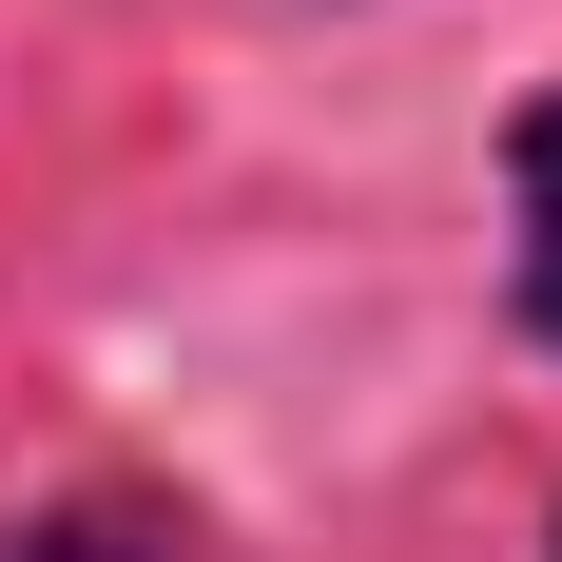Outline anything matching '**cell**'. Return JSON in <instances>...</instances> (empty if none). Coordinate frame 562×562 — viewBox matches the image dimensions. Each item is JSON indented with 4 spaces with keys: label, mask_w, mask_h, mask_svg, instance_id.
I'll list each match as a JSON object with an SVG mask.
<instances>
[{
    "label": "cell",
    "mask_w": 562,
    "mask_h": 562,
    "mask_svg": "<svg viewBox=\"0 0 562 562\" xmlns=\"http://www.w3.org/2000/svg\"><path fill=\"white\" fill-rule=\"evenodd\" d=\"M524 311L562 330V98L524 116Z\"/></svg>",
    "instance_id": "obj_1"
}]
</instances>
